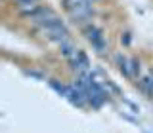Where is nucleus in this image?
Segmentation results:
<instances>
[{
  "label": "nucleus",
  "instance_id": "f257e3e1",
  "mask_svg": "<svg viewBox=\"0 0 153 133\" xmlns=\"http://www.w3.org/2000/svg\"><path fill=\"white\" fill-rule=\"evenodd\" d=\"M82 32H84L86 40L92 44L94 50L98 51V53H103L105 46H107V44H105V38H103V32L100 31L96 25H92V23H90V25H86V27L82 28Z\"/></svg>",
  "mask_w": 153,
  "mask_h": 133
},
{
  "label": "nucleus",
  "instance_id": "20e7f679",
  "mask_svg": "<svg viewBox=\"0 0 153 133\" xmlns=\"http://www.w3.org/2000/svg\"><path fill=\"white\" fill-rule=\"evenodd\" d=\"M69 63H71V69L76 70V72H88V69H90V61H88V57H86L84 51H76V55L73 57V59H69Z\"/></svg>",
  "mask_w": 153,
  "mask_h": 133
},
{
  "label": "nucleus",
  "instance_id": "9d476101",
  "mask_svg": "<svg viewBox=\"0 0 153 133\" xmlns=\"http://www.w3.org/2000/svg\"><path fill=\"white\" fill-rule=\"evenodd\" d=\"M13 2L21 4V6H25V4H36V0H13Z\"/></svg>",
  "mask_w": 153,
  "mask_h": 133
},
{
  "label": "nucleus",
  "instance_id": "39448f33",
  "mask_svg": "<svg viewBox=\"0 0 153 133\" xmlns=\"http://www.w3.org/2000/svg\"><path fill=\"white\" fill-rule=\"evenodd\" d=\"M115 63H117L119 66V70L126 76V78H132V70H130V63L126 61V57H124L123 53H117L115 55Z\"/></svg>",
  "mask_w": 153,
  "mask_h": 133
},
{
  "label": "nucleus",
  "instance_id": "6e6552de",
  "mask_svg": "<svg viewBox=\"0 0 153 133\" xmlns=\"http://www.w3.org/2000/svg\"><path fill=\"white\" fill-rule=\"evenodd\" d=\"M140 89L147 95V97H153V82H151V76L140 80Z\"/></svg>",
  "mask_w": 153,
  "mask_h": 133
},
{
  "label": "nucleus",
  "instance_id": "7ed1b4c3",
  "mask_svg": "<svg viewBox=\"0 0 153 133\" xmlns=\"http://www.w3.org/2000/svg\"><path fill=\"white\" fill-rule=\"evenodd\" d=\"M92 15H94L92 4H90V6H80V8L69 10V17L73 19L75 23H84V21H88V19H92Z\"/></svg>",
  "mask_w": 153,
  "mask_h": 133
},
{
  "label": "nucleus",
  "instance_id": "f8f14e48",
  "mask_svg": "<svg viewBox=\"0 0 153 133\" xmlns=\"http://www.w3.org/2000/svg\"><path fill=\"white\" fill-rule=\"evenodd\" d=\"M146 133H149V131H146Z\"/></svg>",
  "mask_w": 153,
  "mask_h": 133
},
{
  "label": "nucleus",
  "instance_id": "f03ea898",
  "mask_svg": "<svg viewBox=\"0 0 153 133\" xmlns=\"http://www.w3.org/2000/svg\"><path fill=\"white\" fill-rule=\"evenodd\" d=\"M44 34L50 38L52 42H57V44H63V42L71 40L69 31L65 28L63 23H61V25H57V27H52V28H48V31H44Z\"/></svg>",
  "mask_w": 153,
  "mask_h": 133
},
{
  "label": "nucleus",
  "instance_id": "423d86ee",
  "mask_svg": "<svg viewBox=\"0 0 153 133\" xmlns=\"http://www.w3.org/2000/svg\"><path fill=\"white\" fill-rule=\"evenodd\" d=\"M59 48H61V53H63L67 59H73V57L76 55V51H79V50L73 46V42H71V40H67V42H63V44H59Z\"/></svg>",
  "mask_w": 153,
  "mask_h": 133
},
{
  "label": "nucleus",
  "instance_id": "0eeeda50",
  "mask_svg": "<svg viewBox=\"0 0 153 133\" xmlns=\"http://www.w3.org/2000/svg\"><path fill=\"white\" fill-rule=\"evenodd\" d=\"M50 88L54 89V91H57L61 97H67V93H69V86L61 84L59 80H50Z\"/></svg>",
  "mask_w": 153,
  "mask_h": 133
},
{
  "label": "nucleus",
  "instance_id": "1a4fd4ad",
  "mask_svg": "<svg viewBox=\"0 0 153 133\" xmlns=\"http://www.w3.org/2000/svg\"><path fill=\"white\" fill-rule=\"evenodd\" d=\"M130 70H132V76H138V72H140V61L136 57L130 59Z\"/></svg>",
  "mask_w": 153,
  "mask_h": 133
},
{
  "label": "nucleus",
  "instance_id": "9b49d317",
  "mask_svg": "<svg viewBox=\"0 0 153 133\" xmlns=\"http://www.w3.org/2000/svg\"><path fill=\"white\" fill-rule=\"evenodd\" d=\"M27 74H29V76H33V78H44V76H42L40 72H35V70H29Z\"/></svg>",
  "mask_w": 153,
  "mask_h": 133
}]
</instances>
